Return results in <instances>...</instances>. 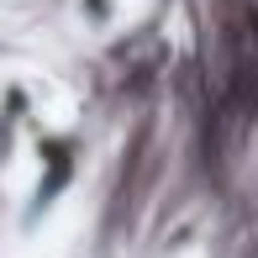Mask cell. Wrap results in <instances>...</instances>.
I'll return each instance as SVG.
<instances>
[{"label":"cell","instance_id":"obj_1","mask_svg":"<svg viewBox=\"0 0 258 258\" xmlns=\"http://www.w3.org/2000/svg\"><path fill=\"white\" fill-rule=\"evenodd\" d=\"M121 21V0H74V27L79 32H111Z\"/></svg>","mask_w":258,"mask_h":258}]
</instances>
